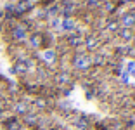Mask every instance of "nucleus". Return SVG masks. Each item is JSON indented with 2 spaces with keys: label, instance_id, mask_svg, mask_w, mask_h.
I'll return each instance as SVG.
<instances>
[{
  "label": "nucleus",
  "instance_id": "obj_1",
  "mask_svg": "<svg viewBox=\"0 0 135 130\" xmlns=\"http://www.w3.org/2000/svg\"><path fill=\"white\" fill-rule=\"evenodd\" d=\"M121 23H123L125 28H128V30H130V28L135 24V16H132L130 12H128V14H125V16L121 17Z\"/></svg>",
  "mask_w": 135,
  "mask_h": 130
}]
</instances>
